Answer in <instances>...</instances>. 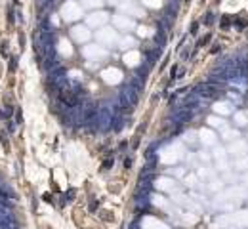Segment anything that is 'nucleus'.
Returning a JSON list of instances; mask_svg holds the SVG:
<instances>
[{"instance_id": "nucleus-1", "label": "nucleus", "mask_w": 248, "mask_h": 229, "mask_svg": "<svg viewBox=\"0 0 248 229\" xmlns=\"http://www.w3.org/2000/svg\"><path fill=\"white\" fill-rule=\"evenodd\" d=\"M93 124L97 126V130H109V128L113 126V111H111V107H99L96 118H93Z\"/></svg>"}, {"instance_id": "nucleus-2", "label": "nucleus", "mask_w": 248, "mask_h": 229, "mask_svg": "<svg viewBox=\"0 0 248 229\" xmlns=\"http://www.w3.org/2000/svg\"><path fill=\"white\" fill-rule=\"evenodd\" d=\"M193 92H197L198 95H202L204 99H212V98H219V95L223 94L221 92V86L219 84H214V82H206V84H198L197 88H195Z\"/></svg>"}, {"instance_id": "nucleus-3", "label": "nucleus", "mask_w": 248, "mask_h": 229, "mask_svg": "<svg viewBox=\"0 0 248 229\" xmlns=\"http://www.w3.org/2000/svg\"><path fill=\"white\" fill-rule=\"evenodd\" d=\"M158 54H160V48H155V50H145V57H147V65H153V63L158 59Z\"/></svg>"}, {"instance_id": "nucleus-4", "label": "nucleus", "mask_w": 248, "mask_h": 229, "mask_svg": "<svg viewBox=\"0 0 248 229\" xmlns=\"http://www.w3.org/2000/svg\"><path fill=\"white\" fill-rule=\"evenodd\" d=\"M61 2V0H40V10H44V11H50V10H54L58 4Z\"/></svg>"}, {"instance_id": "nucleus-5", "label": "nucleus", "mask_w": 248, "mask_h": 229, "mask_svg": "<svg viewBox=\"0 0 248 229\" xmlns=\"http://www.w3.org/2000/svg\"><path fill=\"white\" fill-rule=\"evenodd\" d=\"M164 34H166V33H160V31L155 34V42L158 44V48H162V46H164V42H166V37H164Z\"/></svg>"}, {"instance_id": "nucleus-6", "label": "nucleus", "mask_w": 248, "mask_h": 229, "mask_svg": "<svg viewBox=\"0 0 248 229\" xmlns=\"http://www.w3.org/2000/svg\"><path fill=\"white\" fill-rule=\"evenodd\" d=\"M12 113H14V107H12V105H6V109L0 111V116H12Z\"/></svg>"}, {"instance_id": "nucleus-7", "label": "nucleus", "mask_w": 248, "mask_h": 229, "mask_svg": "<svg viewBox=\"0 0 248 229\" xmlns=\"http://www.w3.org/2000/svg\"><path fill=\"white\" fill-rule=\"evenodd\" d=\"M204 23H206V25H212V23H214V14H212V11H210V14H206Z\"/></svg>"}, {"instance_id": "nucleus-8", "label": "nucleus", "mask_w": 248, "mask_h": 229, "mask_svg": "<svg viewBox=\"0 0 248 229\" xmlns=\"http://www.w3.org/2000/svg\"><path fill=\"white\" fill-rule=\"evenodd\" d=\"M219 25L223 27V29H227V27L231 25V21H229V17H221V21H219Z\"/></svg>"}, {"instance_id": "nucleus-9", "label": "nucleus", "mask_w": 248, "mask_h": 229, "mask_svg": "<svg viewBox=\"0 0 248 229\" xmlns=\"http://www.w3.org/2000/svg\"><path fill=\"white\" fill-rule=\"evenodd\" d=\"M15 67H17V59L12 57V59H10V71H15Z\"/></svg>"}, {"instance_id": "nucleus-10", "label": "nucleus", "mask_w": 248, "mask_h": 229, "mask_svg": "<svg viewBox=\"0 0 248 229\" xmlns=\"http://www.w3.org/2000/svg\"><path fill=\"white\" fill-rule=\"evenodd\" d=\"M237 27L244 29V27H246V21H244V19H237Z\"/></svg>"}, {"instance_id": "nucleus-11", "label": "nucleus", "mask_w": 248, "mask_h": 229, "mask_svg": "<svg viewBox=\"0 0 248 229\" xmlns=\"http://www.w3.org/2000/svg\"><path fill=\"white\" fill-rule=\"evenodd\" d=\"M8 19H10V23H14V10H8Z\"/></svg>"}, {"instance_id": "nucleus-12", "label": "nucleus", "mask_w": 248, "mask_h": 229, "mask_svg": "<svg viewBox=\"0 0 248 229\" xmlns=\"http://www.w3.org/2000/svg\"><path fill=\"white\" fill-rule=\"evenodd\" d=\"M197 29H198V23H197V21H195V23H193V25H191V33H193V34H195V33H197Z\"/></svg>"}, {"instance_id": "nucleus-13", "label": "nucleus", "mask_w": 248, "mask_h": 229, "mask_svg": "<svg viewBox=\"0 0 248 229\" xmlns=\"http://www.w3.org/2000/svg\"><path fill=\"white\" fill-rule=\"evenodd\" d=\"M208 40H210V37H204L201 42H198V46H204V44H208Z\"/></svg>"}, {"instance_id": "nucleus-14", "label": "nucleus", "mask_w": 248, "mask_h": 229, "mask_svg": "<svg viewBox=\"0 0 248 229\" xmlns=\"http://www.w3.org/2000/svg\"><path fill=\"white\" fill-rule=\"evenodd\" d=\"M124 166H126V168L132 166V159H126V160H124Z\"/></svg>"}, {"instance_id": "nucleus-15", "label": "nucleus", "mask_w": 248, "mask_h": 229, "mask_svg": "<svg viewBox=\"0 0 248 229\" xmlns=\"http://www.w3.org/2000/svg\"><path fill=\"white\" fill-rule=\"evenodd\" d=\"M218 52H219V44H216V46L212 48V54H218Z\"/></svg>"}, {"instance_id": "nucleus-16", "label": "nucleus", "mask_w": 248, "mask_h": 229, "mask_svg": "<svg viewBox=\"0 0 248 229\" xmlns=\"http://www.w3.org/2000/svg\"><path fill=\"white\" fill-rule=\"evenodd\" d=\"M14 2H17V0H14Z\"/></svg>"}]
</instances>
